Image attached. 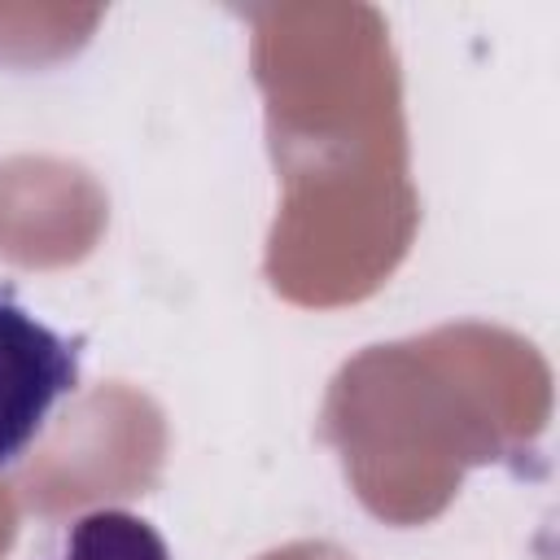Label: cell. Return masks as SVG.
Wrapping results in <instances>:
<instances>
[{
  "instance_id": "cell-2",
  "label": "cell",
  "mask_w": 560,
  "mask_h": 560,
  "mask_svg": "<svg viewBox=\"0 0 560 560\" xmlns=\"http://www.w3.org/2000/svg\"><path fill=\"white\" fill-rule=\"evenodd\" d=\"M61 560H171L162 534L122 508H96L70 525Z\"/></svg>"
},
{
  "instance_id": "cell-1",
  "label": "cell",
  "mask_w": 560,
  "mask_h": 560,
  "mask_svg": "<svg viewBox=\"0 0 560 560\" xmlns=\"http://www.w3.org/2000/svg\"><path fill=\"white\" fill-rule=\"evenodd\" d=\"M79 381V346L0 293V468L44 429Z\"/></svg>"
}]
</instances>
